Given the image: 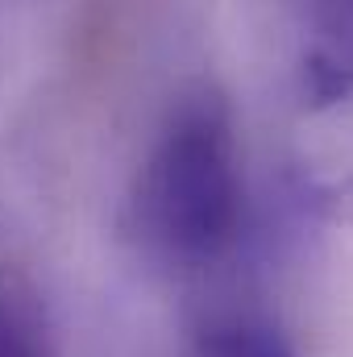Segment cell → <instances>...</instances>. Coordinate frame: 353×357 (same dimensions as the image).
Here are the masks:
<instances>
[{"mask_svg": "<svg viewBox=\"0 0 353 357\" xmlns=\"http://www.w3.org/2000/svg\"><path fill=\"white\" fill-rule=\"evenodd\" d=\"M246 212L241 146L229 100L195 84L167 108L129 195V220L142 245L171 266L220 262Z\"/></svg>", "mask_w": 353, "mask_h": 357, "instance_id": "1", "label": "cell"}, {"mask_svg": "<svg viewBox=\"0 0 353 357\" xmlns=\"http://www.w3.org/2000/svg\"><path fill=\"white\" fill-rule=\"evenodd\" d=\"M316 46L303 59V91L316 104L353 96V0H312Z\"/></svg>", "mask_w": 353, "mask_h": 357, "instance_id": "2", "label": "cell"}, {"mask_svg": "<svg viewBox=\"0 0 353 357\" xmlns=\"http://www.w3.org/2000/svg\"><path fill=\"white\" fill-rule=\"evenodd\" d=\"M0 357H59L38 291L0 266Z\"/></svg>", "mask_w": 353, "mask_h": 357, "instance_id": "3", "label": "cell"}, {"mask_svg": "<svg viewBox=\"0 0 353 357\" xmlns=\"http://www.w3.org/2000/svg\"><path fill=\"white\" fill-rule=\"evenodd\" d=\"M187 357H295L287 337L258 316H216L195 337Z\"/></svg>", "mask_w": 353, "mask_h": 357, "instance_id": "4", "label": "cell"}]
</instances>
